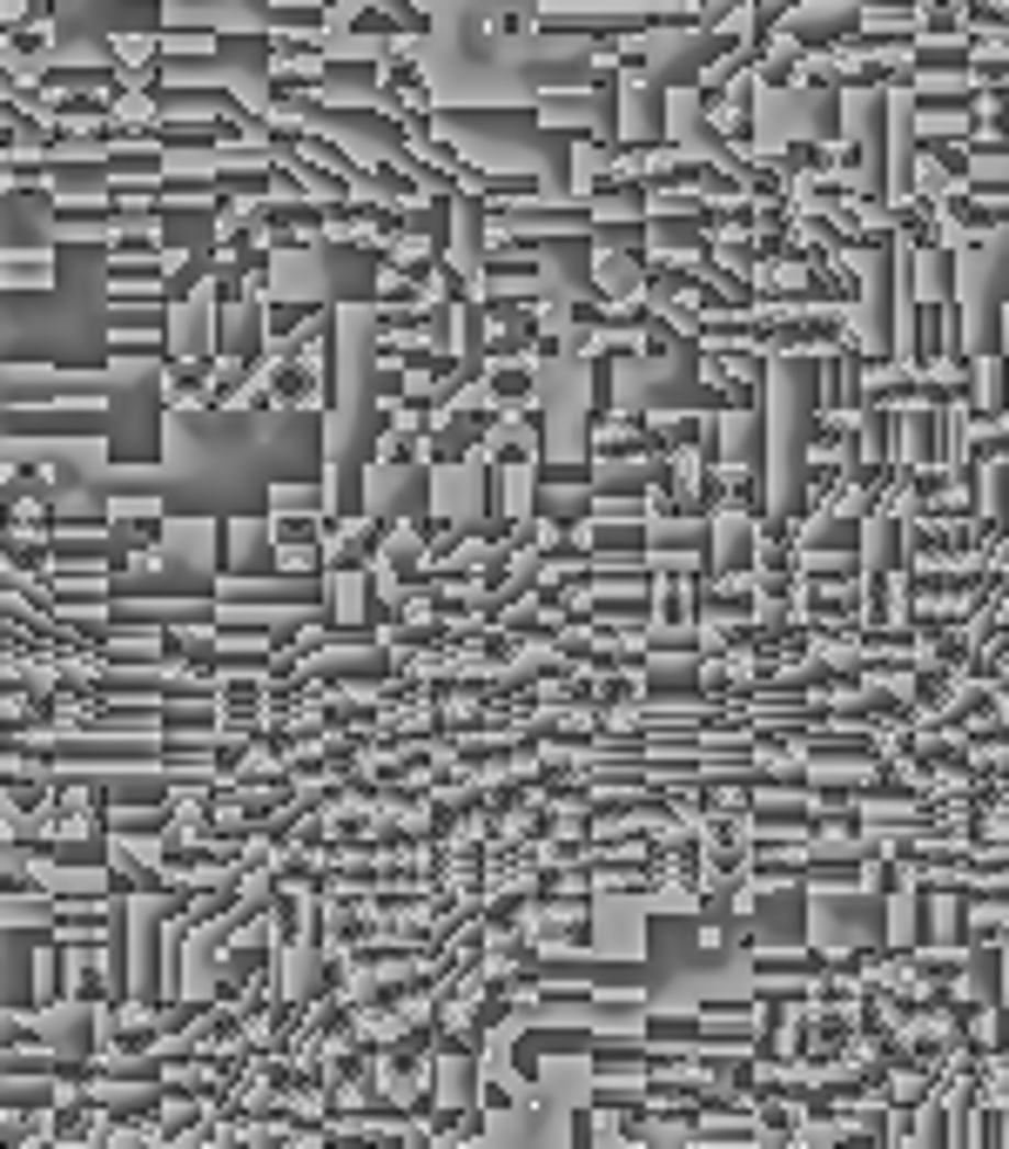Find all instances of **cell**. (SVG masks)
Here are the masks:
<instances>
[{
  "mask_svg": "<svg viewBox=\"0 0 1009 1149\" xmlns=\"http://www.w3.org/2000/svg\"><path fill=\"white\" fill-rule=\"evenodd\" d=\"M888 229H895V236H909L916 249H935V223H929V209H922V202H901V209L888 215Z\"/></svg>",
  "mask_w": 1009,
  "mask_h": 1149,
  "instance_id": "1",
  "label": "cell"
},
{
  "mask_svg": "<svg viewBox=\"0 0 1009 1149\" xmlns=\"http://www.w3.org/2000/svg\"><path fill=\"white\" fill-rule=\"evenodd\" d=\"M761 975H821V955H754Z\"/></svg>",
  "mask_w": 1009,
  "mask_h": 1149,
  "instance_id": "2",
  "label": "cell"
},
{
  "mask_svg": "<svg viewBox=\"0 0 1009 1149\" xmlns=\"http://www.w3.org/2000/svg\"><path fill=\"white\" fill-rule=\"evenodd\" d=\"M781 182H787L781 169H767V161L754 169V161H748V189H754V195H781Z\"/></svg>",
  "mask_w": 1009,
  "mask_h": 1149,
  "instance_id": "3",
  "label": "cell"
},
{
  "mask_svg": "<svg viewBox=\"0 0 1009 1149\" xmlns=\"http://www.w3.org/2000/svg\"><path fill=\"white\" fill-rule=\"evenodd\" d=\"M815 161H821L815 142H794V148H787V169H815Z\"/></svg>",
  "mask_w": 1009,
  "mask_h": 1149,
  "instance_id": "4",
  "label": "cell"
}]
</instances>
